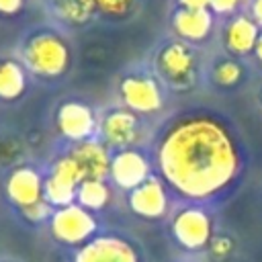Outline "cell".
<instances>
[{"mask_svg": "<svg viewBox=\"0 0 262 262\" xmlns=\"http://www.w3.org/2000/svg\"><path fill=\"white\" fill-rule=\"evenodd\" d=\"M158 166L180 194L207 199L233 180L239 158L227 129L207 115H196L166 131L158 147Z\"/></svg>", "mask_w": 262, "mask_h": 262, "instance_id": "1", "label": "cell"}, {"mask_svg": "<svg viewBox=\"0 0 262 262\" xmlns=\"http://www.w3.org/2000/svg\"><path fill=\"white\" fill-rule=\"evenodd\" d=\"M23 61L33 74L43 78H55L68 70L70 49L59 35L51 31H39L25 41Z\"/></svg>", "mask_w": 262, "mask_h": 262, "instance_id": "2", "label": "cell"}, {"mask_svg": "<svg viewBox=\"0 0 262 262\" xmlns=\"http://www.w3.org/2000/svg\"><path fill=\"white\" fill-rule=\"evenodd\" d=\"M158 70L172 88H190L196 72L194 53L184 43H168L158 53Z\"/></svg>", "mask_w": 262, "mask_h": 262, "instance_id": "3", "label": "cell"}, {"mask_svg": "<svg viewBox=\"0 0 262 262\" xmlns=\"http://www.w3.org/2000/svg\"><path fill=\"white\" fill-rule=\"evenodd\" d=\"M96 229L94 217L80 205H68L51 215V231L59 242L80 244L88 239Z\"/></svg>", "mask_w": 262, "mask_h": 262, "instance_id": "4", "label": "cell"}, {"mask_svg": "<svg viewBox=\"0 0 262 262\" xmlns=\"http://www.w3.org/2000/svg\"><path fill=\"white\" fill-rule=\"evenodd\" d=\"M121 96L123 102L129 106L131 113H156L162 108V92L158 84L143 76H129L121 82Z\"/></svg>", "mask_w": 262, "mask_h": 262, "instance_id": "5", "label": "cell"}, {"mask_svg": "<svg viewBox=\"0 0 262 262\" xmlns=\"http://www.w3.org/2000/svg\"><path fill=\"white\" fill-rule=\"evenodd\" d=\"M174 237L188 250L203 248L211 237V221L201 209H184L172 223Z\"/></svg>", "mask_w": 262, "mask_h": 262, "instance_id": "6", "label": "cell"}, {"mask_svg": "<svg viewBox=\"0 0 262 262\" xmlns=\"http://www.w3.org/2000/svg\"><path fill=\"white\" fill-rule=\"evenodd\" d=\"M92 108L78 100H68L57 108V129L61 135L74 141H86L94 131Z\"/></svg>", "mask_w": 262, "mask_h": 262, "instance_id": "7", "label": "cell"}, {"mask_svg": "<svg viewBox=\"0 0 262 262\" xmlns=\"http://www.w3.org/2000/svg\"><path fill=\"white\" fill-rule=\"evenodd\" d=\"M111 176L121 188L133 190L149 178V164L135 149H119L111 160Z\"/></svg>", "mask_w": 262, "mask_h": 262, "instance_id": "8", "label": "cell"}, {"mask_svg": "<svg viewBox=\"0 0 262 262\" xmlns=\"http://www.w3.org/2000/svg\"><path fill=\"white\" fill-rule=\"evenodd\" d=\"M70 158L76 162L82 180H102L106 174H111V158L106 147L98 141L86 139L76 143V147L70 151Z\"/></svg>", "mask_w": 262, "mask_h": 262, "instance_id": "9", "label": "cell"}, {"mask_svg": "<svg viewBox=\"0 0 262 262\" xmlns=\"http://www.w3.org/2000/svg\"><path fill=\"white\" fill-rule=\"evenodd\" d=\"M76 262H137V254L125 239L96 237L78 252Z\"/></svg>", "mask_w": 262, "mask_h": 262, "instance_id": "10", "label": "cell"}, {"mask_svg": "<svg viewBox=\"0 0 262 262\" xmlns=\"http://www.w3.org/2000/svg\"><path fill=\"white\" fill-rule=\"evenodd\" d=\"M100 131H102V137L108 145L125 149L131 143H135V139L139 135V119L129 108L113 111L104 117Z\"/></svg>", "mask_w": 262, "mask_h": 262, "instance_id": "11", "label": "cell"}, {"mask_svg": "<svg viewBox=\"0 0 262 262\" xmlns=\"http://www.w3.org/2000/svg\"><path fill=\"white\" fill-rule=\"evenodd\" d=\"M6 194L20 209H27V207L39 203L43 199L41 176L29 166L16 168L14 172H10V176L6 180Z\"/></svg>", "mask_w": 262, "mask_h": 262, "instance_id": "12", "label": "cell"}, {"mask_svg": "<svg viewBox=\"0 0 262 262\" xmlns=\"http://www.w3.org/2000/svg\"><path fill=\"white\" fill-rule=\"evenodd\" d=\"M129 205L131 209L141 215V217H147V219H156V217H162L164 211H166V205H168V199H166V190L162 186V182L154 176H149L143 184H139L137 188L131 190L129 194Z\"/></svg>", "mask_w": 262, "mask_h": 262, "instance_id": "13", "label": "cell"}, {"mask_svg": "<svg viewBox=\"0 0 262 262\" xmlns=\"http://www.w3.org/2000/svg\"><path fill=\"white\" fill-rule=\"evenodd\" d=\"M260 37L256 20L250 16H235L227 29H225V45L231 53L246 55L256 47V41Z\"/></svg>", "mask_w": 262, "mask_h": 262, "instance_id": "14", "label": "cell"}, {"mask_svg": "<svg viewBox=\"0 0 262 262\" xmlns=\"http://www.w3.org/2000/svg\"><path fill=\"white\" fill-rule=\"evenodd\" d=\"M174 31L188 39V41H201L205 39L213 29V16L209 10H186L180 8L172 18Z\"/></svg>", "mask_w": 262, "mask_h": 262, "instance_id": "15", "label": "cell"}, {"mask_svg": "<svg viewBox=\"0 0 262 262\" xmlns=\"http://www.w3.org/2000/svg\"><path fill=\"white\" fill-rule=\"evenodd\" d=\"M25 92V72L16 61L0 63V98L14 100Z\"/></svg>", "mask_w": 262, "mask_h": 262, "instance_id": "16", "label": "cell"}, {"mask_svg": "<svg viewBox=\"0 0 262 262\" xmlns=\"http://www.w3.org/2000/svg\"><path fill=\"white\" fill-rule=\"evenodd\" d=\"M108 186L102 180H82V184L78 186L76 199L80 203V207H84L86 211H98L108 203Z\"/></svg>", "mask_w": 262, "mask_h": 262, "instance_id": "17", "label": "cell"}, {"mask_svg": "<svg viewBox=\"0 0 262 262\" xmlns=\"http://www.w3.org/2000/svg\"><path fill=\"white\" fill-rule=\"evenodd\" d=\"M78 188L66 184V182H59L57 178L49 176L45 182H43V199L49 203V205H55V207H68V205H74V196H76Z\"/></svg>", "mask_w": 262, "mask_h": 262, "instance_id": "18", "label": "cell"}, {"mask_svg": "<svg viewBox=\"0 0 262 262\" xmlns=\"http://www.w3.org/2000/svg\"><path fill=\"white\" fill-rule=\"evenodd\" d=\"M59 16L68 23H86L92 12L96 10V0H63L59 4H55Z\"/></svg>", "mask_w": 262, "mask_h": 262, "instance_id": "19", "label": "cell"}, {"mask_svg": "<svg viewBox=\"0 0 262 262\" xmlns=\"http://www.w3.org/2000/svg\"><path fill=\"white\" fill-rule=\"evenodd\" d=\"M51 176L57 178L59 182H66V184L74 186V188H78L82 184V174H80L76 162L70 156H66V158H61V160L55 162V166L51 170Z\"/></svg>", "mask_w": 262, "mask_h": 262, "instance_id": "20", "label": "cell"}, {"mask_svg": "<svg viewBox=\"0 0 262 262\" xmlns=\"http://www.w3.org/2000/svg\"><path fill=\"white\" fill-rule=\"evenodd\" d=\"M213 78L219 86H233L239 82L242 78V66L237 61H231V59H223L215 66L213 70Z\"/></svg>", "mask_w": 262, "mask_h": 262, "instance_id": "21", "label": "cell"}, {"mask_svg": "<svg viewBox=\"0 0 262 262\" xmlns=\"http://www.w3.org/2000/svg\"><path fill=\"white\" fill-rule=\"evenodd\" d=\"M133 0H96V8L108 16H123L129 12Z\"/></svg>", "mask_w": 262, "mask_h": 262, "instance_id": "22", "label": "cell"}, {"mask_svg": "<svg viewBox=\"0 0 262 262\" xmlns=\"http://www.w3.org/2000/svg\"><path fill=\"white\" fill-rule=\"evenodd\" d=\"M23 215H25L29 221H43L45 217L51 215V205H49L45 199H41L39 203H35V205H31V207L23 209Z\"/></svg>", "mask_w": 262, "mask_h": 262, "instance_id": "23", "label": "cell"}, {"mask_svg": "<svg viewBox=\"0 0 262 262\" xmlns=\"http://www.w3.org/2000/svg\"><path fill=\"white\" fill-rule=\"evenodd\" d=\"M211 250H213L215 256H225L231 250V242L227 237H217V239L211 242Z\"/></svg>", "mask_w": 262, "mask_h": 262, "instance_id": "24", "label": "cell"}, {"mask_svg": "<svg viewBox=\"0 0 262 262\" xmlns=\"http://www.w3.org/2000/svg\"><path fill=\"white\" fill-rule=\"evenodd\" d=\"M25 0H0V14H16L23 8Z\"/></svg>", "mask_w": 262, "mask_h": 262, "instance_id": "25", "label": "cell"}, {"mask_svg": "<svg viewBox=\"0 0 262 262\" xmlns=\"http://www.w3.org/2000/svg\"><path fill=\"white\" fill-rule=\"evenodd\" d=\"M237 4H239V0H211V8L215 12H231V10H235Z\"/></svg>", "mask_w": 262, "mask_h": 262, "instance_id": "26", "label": "cell"}, {"mask_svg": "<svg viewBox=\"0 0 262 262\" xmlns=\"http://www.w3.org/2000/svg\"><path fill=\"white\" fill-rule=\"evenodd\" d=\"M180 6L186 10H209L211 0H180Z\"/></svg>", "mask_w": 262, "mask_h": 262, "instance_id": "27", "label": "cell"}, {"mask_svg": "<svg viewBox=\"0 0 262 262\" xmlns=\"http://www.w3.org/2000/svg\"><path fill=\"white\" fill-rule=\"evenodd\" d=\"M252 12H254V20H256V25H262V0H254V4H252Z\"/></svg>", "mask_w": 262, "mask_h": 262, "instance_id": "28", "label": "cell"}, {"mask_svg": "<svg viewBox=\"0 0 262 262\" xmlns=\"http://www.w3.org/2000/svg\"><path fill=\"white\" fill-rule=\"evenodd\" d=\"M254 53H256V57H258V61H262V33H260V37H258V41H256V47H254Z\"/></svg>", "mask_w": 262, "mask_h": 262, "instance_id": "29", "label": "cell"}, {"mask_svg": "<svg viewBox=\"0 0 262 262\" xmlns=\"http://www.w3.org/2000/svg\"><path fill=\"white\" fill-rule=\"evenodd\" d=\"M53 2H55V4H59V2H63V0H53Z\"/></svg>", "mask_w": 262, "mask_h": 262, "instance_id": "30", "label": "cell"}, {"mask_svg": "<svg viewBox=\"0 0 262 262\" xmlns=\"http://www.w3.org/2000/svg\"><path fill=\"white\" fill-rule=\"evenodd\" d=\"M260 98H262V94H260Z\"/></svg>", "mask_w": 262, "mask_h": 262, "instance_id": "31", "label": "cell"}]
</instances>
